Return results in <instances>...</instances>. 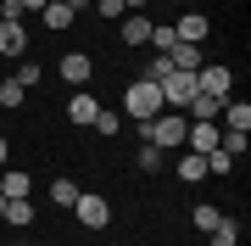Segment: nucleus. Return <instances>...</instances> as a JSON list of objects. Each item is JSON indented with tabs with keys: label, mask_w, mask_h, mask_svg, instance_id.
Segmentation results:
<instances>
[{
	"label": "nucleus",
	"mask_w": 251,
	"mask_h": 246,
	"mask_svg": "<svg viewBox=\"0 0 251 246\" xmlns=\"http://www.w3.org/2000/svg\"><path fill=\"white\" fill-rule=\"evenodd\" d=\"M134 129H140V140H151V146H162V151H184L190 118H184V112H156L151 123H134Z\"/></svg>",
	"instance_id": "obj_2"
},
{
	"label": "nucleus",
	"mask_w": 251,
	"mask_h": 246,
	"mask_svg": "<svg viewBox=\"0 0 251 246\" xmlns=\"http://www.w3.org/2000/svg\"><path fill=\"white\" fill-rule=\"evenodd\" d=\"M95 118H100V101H95L90 90H78V95L67 101V123H78V129H90Z\"/></svg>",
	"instance_id": "obj_9"
},
{
	"label": "nucleus",
	"mask_w": 251,
	"mask_h": 246,
	"mask_svg": "<svg viewBox=\"0 0 251 246\" xmlns=\"http://www.w3.org/2000/svg\"><path fill=\"white\" fill-rule=\"evenodd\" d=\"M190 219H196V229L206 235V229H218V219H224V207H212V201H196V213H190Z\"/></svg>",
	"instance_id": "obj_20"
},
{
	"label": "nucleus",
	"mask_w": 251,
	"mask_h": 246,
	"mask_svg": "<svg viewBox=\"0 0 251 246\" xmlns=\"http://www.w3.org/2000/svg\"><path fill=\"white\" fill-rule=\"evenodd\" d=\"M134 168H140V173H162V168H168V151H162V146H151V140H140Z\"/></svg>",
	"instance_id": "obj_16"
},
{
	"label": "nucleus",
	"mask_w": 251,
	"mask_h": 246,
	"mask_svg": "<svg viewBox=\"0 0 251 246\" xmlns=\"http://www.w3.org/2000/svg\"><path fill=\"white\" fill-rule=\"evenodd\" d=\"M11 79H17L23 90H39V84H45V67H39V62H23V67H17Z\"/></svg>",
	"instance_id": "obj_23"
},
{
	"label": "nucleus",
	"mask_w": 251,
	"mask_h": 246,
	"mask_svg": "<svg viewBox=\"0 0 251 246\" xmlns=\"http://www.w3.org/2000/svg\"><path fill=\"white\" fill-rule=\"evenodd\" d=\"M156 112H168V107H162V90L151 79H128L123 84V118L128 123H151Z\"/></svg>",
	"instance_id": "obj_1"
},
{
	"label": "nucleus",
	"mask_w": 251,
	"mask_h": 246,
	"mask_svg": "<svg viewBox=\"0 0 251 246\" xmlns=\"http://www.w3.org/2000/svg\"><path fill=\"white\" fill-rule=\"evenodd\" d=\"M206 241H212V246H240V219H229V213H224L218 229H206Z\"/></svg>",
	"instance_id": "obj_18"
},
{
	"label": "nucleus",
	"mask_w": 251,
	"mask_h": 246,
	"mask_svg": "<svg viewBox=\"0 0 251 246\" xmlns=\"http://www.w3.org/2000/svg\"><path fill=\"white\" fill-rule=\"evenodd\" d=\"M0 219H6L11 229H28V224L39 219V213H34V196H17V201H6V213H0Z\"/></svg>",
	"instance_id": "obj_15"
},
{
	"label": "nucleus",
	"mask_w": 251,
	"mask_h": 246,
	"mask_svg": "<svg viewBox=\"0 0 251 246\" xmlns=\"http://www.w3.org/2000/svg\"><path fill=\"white\" fill-rule=\"evenodd\" d=\"M73 6V17H78V11H95V0H67Z\"/></svg>",
	"instance_id": "obj_28"
},
{
	"label": "nucleus",
	"mask_w": 251,
	"mask_h": 246,
	"mask_svg": "<svg viewBox=\"0 0 251 246\" xmlns=\"http://www.w3.org/2000/svg\"><path fill=\"white\" fill-rule=\"evenodd\" d=\"M218 129H240V135H251V101H224V112H218Z\"/></svg>",
	"instance_id": "obj_10"
},
{
	"label": "nucleus",
	"mask_w": 251,
	"mask_h": 246,
	"mask_svg": "<svg viewBox=\"0 0 251 246\" xmlns=\"http://www.w3.org/2000/svg\"><path fill=\"white\" fill-rule=\"evenodd\" d=\"M196 90L201 95H218V101H229L234 95V73L224 62H201V73H196Z\"/></svg>",
	"instance_id": "obj_4"
},
{
	"label": "nucleus",
	"mask_w": 251,
	"mask_h": 246,
	"mask_svg": "<svg viewBox=\"0 0 251 246\" xmlns=\"http://www.w3.org/2000/svg\"><path fill=\"white\" fill-rule=\"evenodd\" d=\"M145 45H151L156 56H168L173 51V23H151V39H145Z\"/></svg>",
	"instance_id": "obj_21"
},
{
	"label": "nucleus",
	"mask_w": 251,
	"mask_h": 246,
	"mask_svg": "<svg viewBox=\"0 0 251 246\" xmlns=\"http://www.w3.org/2000/svg\"><path fill=\"white\" fill-rule=\"evenodd\" d=\"M117 39H123V45H145V39H151V17H145V11H128V17L117 23Z\"/></svg>",
	"instance_id": "obj_11"
},
{
	"label": "nucleus",
	"mask_w": 251,
	"mask_h": 246,
	"mask_svg": "<svg viewBox=\"0 0 251 246\" xmlns=\"http://www.w3.org/2000/svg\"><path fill=\"white\" fill-rule=\"evenodd\" d=\"M90 79H95V56H90V51H67V56H62V84L84 90Z\"/></svg>",
	"instance_id": "obj_5"
},
{
	"label": "nucleus",
	"mask_w": 251,
	"mask_h": 246,
	"mask_svg": "<svg viewBox=\"0 0 251 246\" xmlns=\"http://www.w3.org/2000/svg\"><path fill=\"white\" fill-rule=\"evenodd\" d=\"M0 56L6 62H23L28 56V23H0Z\"/></svg>",
	"instance_id": "obj_7"
},
{
	"label": "nucleus",
	"mask_w": 251,
	"mask_h": 246,
	"mask_svg": "<svg viewBox=\"0 0 251 246\" xmlns=\"http://www.w3.org/2000/svg\"><path fill=\"white\" fill-rule=\"evenodd\" d=\"M168 62H173V73H201V45H184V39H173Z\"/></svg>",
	"instance_id": "obj_13"
},
{
	"label": "nucleus",
	"mask_w": 251,
	"mask_h": 246,
	"mask_svg": "<svg viewBox=\"0 0 251 246\" xmlns=\"http://www.w3.org/2000/svg\"><path fill=\"white\" fill-rule=\"evenodd\" d=\"M173 173H179L184 185H201V179H212V173H206V157H201V151H184L179 163H173Z\"/></svg>",
	"instance_id": "obj_14"
},
{
	"label": "nucleus",
	"mask_w": 251,
	"mask_h": 246,
	"mask_svg": "<svg viewBox=\"0 0 251 246\" xmlns=\"http://www.w3.org/2000/svg\"><path fill=\"white\" fill-rule=\"evenodd\" d=\"M123 6H128V11H145V6H151V0H123Z\"/></svg>",
	"instance_id": "obj_30"
},
{
	"label": "nucleus",
	"mask_w": 251,
	"mask_h": 246,
	"mask_svg": "<svg viewBox=\"0 0 251 246\" xmlns=\"http://www.w3.org/2000/svg\"><path fill=\"white\" fill-rule=\"evenodd\" d=\"M11 6H17V11H23V17H28V11H45V6H50V0H11Z\"/></svg>",
	"instance_id": "obj_27"
},
{
	"label": "nucleus",
	"mask_w": 251,
	"mask_h": 246,
	"mask_svg": "<svg viewBox=\"0 0 251 246\" xmlns=\"http://www.w3.org/2000/svg\"><path fill=\"white\" fill-rule=\"evenodd\" d=\"M6 163H11V140L0 135V168H6Z\"/></svg>",
	"instance_id": "obj_29"
},
{
	"label": "nucleus",
	"mask_w": 251,
	"mask_h": 246,
	"mask_svg": "<svg viewBox=\"0 0 251 246\" xmlns=\"http://www.w3.org/2000/svg\"><path fill=\"white\" fill-rule=\"evenodd\" d=\"M0 196H6V201L34 196V173H28V168H0Z\"/></svg>",
	"instance_id": "obj_8"
},
{
	"label": "nucleus",
	"mask_w": 251,
	"mask_h": 246,
	"mask_svg": "<svg viewBox=\"0 0 251 246\" xmlns=\"http://www.w3.org/2000/svg\"><path fill=\"white\" fill-rule=\"evenodd\" d=\"M23 101H28V90H23L17 79H0V107H11V112H17Z\"/></svg>",
	"instance_id": "obj_22"
},
{
	"label": "nucleus",
	"mask_w": 251,
	"mask_h": 246,
	"mask_svg": "<svg viewBox=\"0 0 251 246\" xmlns=\"http://www.w3.org/2000/svg\"><path fill=\"white\" fill-rule=\"evenodd\" d=\"M123 123H128V118H123V112H112V107H100V118H95L90 129H100V135H106V140H112V135H117V129H123Z\"/></svg>",
	"instance_id": "obj_24"
},
{
	"label": "nucleus",
	"mask_w": 251,
	"mask_h": 246,
	"mask_svg": "<svg viewBox=\"0 0 251 246\" xmlns=\"http://www.w3.org/2000/svg\"><path fill=\"white\" fill-rule=\"evenodd\" d=\"M73 219H78L84 229H106V224H112V201L95 196V191H78V201H73Z\"/></svg>",
	"instance_id": "obj_3"
},
{
	"label": "nucleus",
	"mask_w": 251,
	"mask_h": 246,
	"mask_svg": "<svg viewBox=\"0 0 251 246\" xmlns=\"http://www.w3.org/2000/svg\"><path fill=\"white\" fill-rule=\"evenodd\" d=\"M50 201H56V207H67V213H73V201H78V185H73L67 173H56V179H50Z\"/></svg>",
	"instance_id": "obj_19"
},
{
	"label": "nucleus",
	"mask_w": 251,
	"mask_h": 246,
	"mask_svg": "<svg viewBox=\"0 0 251 246\" xmlns=\"http://www.w3.org/2000/svg\"><path fill=\"white\" fill-rule=\"evenodd\" d=\"M218 112H224V101H218V95H190V107H184V118L190 123H218Z\"/></svg>",
	"instance_id": "obj_12"
},
{
	"label": "nucleus",
	"mask_w": 251,
	"mask_h": 246,
	"mask_svg": "<svg viewBox=\"0 0 251 246\" xmlns=\"http://www.w3.org/2000/svg\"><path fill=\"white\" fill-rule=\"evenodd\" d=\"M17 246H23V241H17Z\"/></svg>",
	"instance_id": "obj_32"
},
{
	"label": "nucleus",
	"mask_w": 251,
	"mask_h": 246,
	"mask_svg": "<svg viewBox=\"0 0 251 246\" xmlns=\"http://www.w3.org/2000/svg\"><path fill=\"white\" fill-rule=\"evenodd\" d=\"M39 17H45V28H50V34H67V28H73V6H67V0H50Z\"/></svg>",
	"instance_id": "obj_17"
},
{
	"label": "nucleus",
	"mask_w": 251,
	"mask_h": 246,
	"mask_svg": "<svg viewBox=\"0 0 251 246\" xmlns=\"http://www.w3.org/2000/svg\"><path fill=\"white\" fill-rule=\"evenodd\" d=\"M206 34H212V17L206 11H184L173 23V39H184V45H206Z\"/></svg>",
	"instance_id": "obj_6"
},
{
	"label": "nucleus",
	"mask_w": 251,
	"mask_h": 246,
	"mask_svg": "<svg viewBox=\"0 0 251 246\" xmlns=\"http://www.w3.org/2000/svg\"><path fill=\"white\" fill-rule=\"evenodd\" d=\"M168 73H173V62H168V56H151V67H145L140 79H151V84H162V79H168Z\"/></svg>",
	"instance_id": "obj_26"
},
{
	"label": "nucleus",
	"mask_w": 251,
	"mask_h": 246,
	"mask_svg": "<svg viewBox=\"0 0 251 246\" xmlns=\"http://www.w3.org/2000/svg\"><path fill=\"white\" fill-rule=\"evenodd\" d=\"M95 17H100V23H123L128 6H123V0H95Z\"/></svg>",
	"instance_id": "obj_25"
},
{
	"label": "nucleus",
	"mask_w": 251,
	"mask_h": 246,
	"mask_svg": "<svg viewBox=\"0 0 251 246\" xmlns=\"http://www.w3.org/2000/svg\"><path fill=\"white\" fill-rule=\"evenodd\" d=\"M0 213H6V196H0Z\"/></svg>",
	"instance_id": "obj_31"
}]
</instances>
